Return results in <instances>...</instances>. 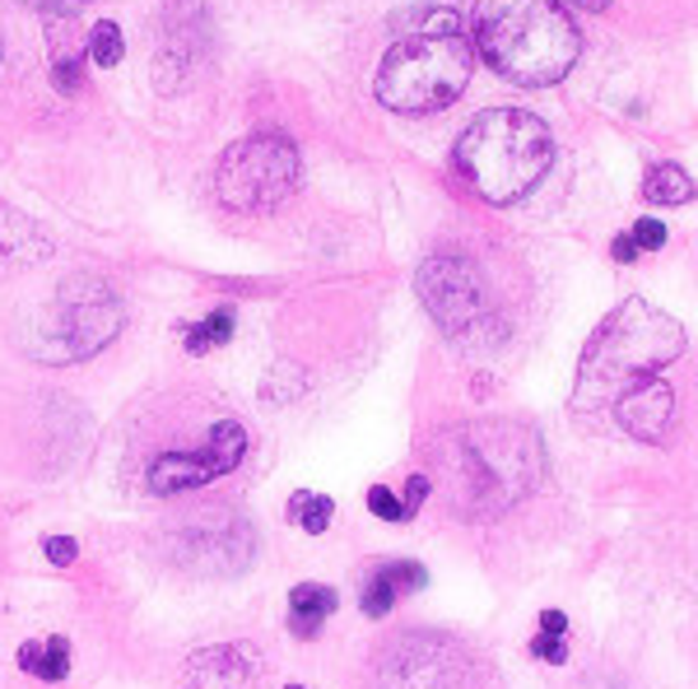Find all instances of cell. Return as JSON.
<instances>
[{"mask_svg":"<svg viewBox=\"0 0 698 689\" xmlns=\"http://www.w3.org/2000/svg\"><path fill=\"white\" fill-rule=\"evenodd\" d=\"M476 48L508 84L545 88L573 71L582 33L559 0H476Z\"/></svg>","mask_w":698,"mask_h":689,"instance_id":"7a4b0ae2","label":"cell"},{"mask_svg":"<svg viewBox=\"0 0 698 689\" xmlns=\"http://www.w3.org/2000/svg\"><path fill=\"white\" fill-rule=\"evenodd\" d=\"M424 499H429V476H410V480H405V499H400V503H405V513L415 518Z\"/></svg>","mask_w":698,"mask_h":689,"instance_id":"cb8c5ba5","label":"cell"},{"mask_svg":"<svg viewBox=\"0 0 698 689\" xmlns=\"http://www.w3.org/2000/svg\"><path fill=\"white\" fill-rule=\"evenodd\" d=\"M42 550H48V560L52 564H75V554H80V545L71 541V536H48V541H42Z\"/></svg>","mask_w":698,"mask_h":689,"instance_id":"603a6c76","label":"cell"},{"mask_svg":"<svg viewBox=\"0 0 698 689\" xmlns=\"http://www.w3.org/2000/svg\"><path fill=\"white\" fill-rule=\"evenodd\" d=\"M19 666L38 680H65L71 676V643L65 638H38L19 648Z\"/></svg>","mask_w":698,"mask_h":689,"instance_id":"5bb4252c","label":"cell"},{"mask_svg":"<svg viewBox=\"0 0 698 689\" xmlns=\"http://www.w3.org/2000/svg\"><path fill=\"white\" fill-rule=\"evenodd\" d=\"M611 252H615V261H624V265H628V261H638L634 238H615V242H611Z\"/></svg>","mask_w":698,"mask_h":689,"instance_id":"83f0119b","label":"cell"},{"mask_svg":"<svg viewBox=\"0 0 698 689\" xmlns=\"http://www.w3.org/2000/svg\"><path fill=\"white\" fill-rule=\"evenodd\" d=\"M452 494L476 513H499L535 484L540 448L517 425H470L457 434V452H442Z\"/></svg>","mask_w":698,"mask_h":689,"instance_id":"5b68a950","label":"cell"},{"mask_svg":"<svg viewBox=\"0 0 698 689\" xmlns=\"http://www.w3.org/2000/svg\"><path fill=\"white\" fill-rule=\"evenodd\" d=\"M122 52H126L122 29L112 24V19H98L94 33H88V56H94V65H98V71H112V65L122 61Z\"/></svg>","mask_w":698,"mask_h":689,"instance_id":"ac0fdd59","label":"cell"},{"mask_svg":"<svg viewBox=\"0 0 698 689\" xmlns=\"http://www.w3.org/2000/svg\"><path fill=\"white\" fill-rule=\"evenodd\" d=\"M564 629H569L564 610H545V615H540V634H564Z\"/></svg>","mask_w":698,"mask_h":689,"instance_id":"4316f807","label":"cell"},{"mask_svg":"<svg viewBox=\"0 0 698 689\" xmlns=\"http://www.w3.org/2000/svg\"><path fill=\"white\" fill-rule=\"evenodd\" d=\"M341 606V592L326 587V583H299L289 592V629L299 638H317L322 634V619L335 615Z\"/></svg>","mask_w":698,"mask_h":689,"instance_id":"4fadbf2b","label":"cell"},{"mask_svg":"<svg viewBox=\"0 0 698 689\" xmlns=\"http://www.w3.org/2000/svg\"><path fill=\"white\" fill-rule=\"evenodd\" d=\"M117 331H122V299L103 280H94V275L65 280L61 299H56V341H65V345L56 359H84V354L103 349Z\"/></svg>","mask_w":698,"mask_h":689,"instance_id":"9c48e42d","label":"cell"},{"mask_svg":"<svg viewBox=\"0 0 698 689\" xmlns=\"http://www.w3.org/2000/svg\"><path fill=\"white\" fill-rule=\"evenodd\" d=\"M56 88H61V94H75V88H80V61H61L56 65Z\"/></svg>","mask_w":698,"mask_h":689,"instance_id":"d4e9b609","label":"cell"},{"mask_svg":"<svg viewBox=\"0 0 698 689\" xmlns=\"http://www.w3.org/2000/svg\"><path fill=\"white\" fill-rule=\"evenodd\" d=\"M577 6H587V10H605V6H611V0H577Z\"/></svg>","mask_w":698,"mask_h":689,"instance_id":"f1b7e54d","label":"cell"},{"mask_svg":"<svg viewBox=\"0 0 698 689\" xmlns=\"http://www.w3.org/2000/svg\"><path fill=\"white\" fill-rule=\"evenodd\" d=\"M191 689H252V661L238 648H206L187 661Z\"/></svg>","mask_w":698,"mask_h":689,"instance_id":"7c38bea8","label":"cell"},{"mask_svg":"<svg viewBox=\"0 0 698 689\" xmlns=\"http://www.w3.org/2000/svg\"><path fill=\"white\" fill-rule=\"evenodd\" d=\"M476 666L442 634H400L373 661V689H470Z\"/></svg>","mask_w":698,"mask_h":689,"instance_id":"52a82bcc","label":"cell"},{"mask_svg":"<svg viewBox=\"0 0 698 689\" xmlns=\"http://www.w3.org/2000/svg\"><path fill=\"white\" fill-rule=\"evenodd\" d=\"M24 6H33V10H42V14H75L84 0H24Z\"/></svg>","mask_w":698,"mask_h":689,"instance_id":"484cf974","label":"cell"},{"mask_svg":"<svg viewBox=\"0 0 698 689\" xmlns=\"http://www.w3.org/2000/svg\"><path fill=\"white\" fill-rule=\"evenodd\" d=\"M368 513L382 518V522H410V513H405V503L392 494L387 484H373L368 489Z\"/></svg>","mask_w":698,"mask_h":689,"instance_id":"ffe728a7","label":"cell"},{"mask_svg":"<svg viewBox=\"0 0 698 689\" xmlns=\"http://www.w3.org/2000/svg\"><path fill=\"white\" fill-rule=\"evenodd\" d=\"M364 615H373V619H382V615H392V606L400 602V592H396V583H392V573H387V564H377L373 573H368V583H364Z\"/></svg>","mask_w":698,"mask_h":689,"instance_id":"e0dca14e","label":"cell"},{"mask_svg":"<svg viewBox=\"0 0 698 689\" xmlns=\"http://www.w3.org/2000/svg\"><path fill=\"white\" fill-rule=\"evenodd\" d=\"M294 518H299V526L308 531V536H322V531L331 526V518H335V503L326 494H299L294 499Z\"/></svg>","mask_w":698,"mask_h":689,"instance_id":"d6986e66","label":"cell"},{"mask_svg":"<svg viewBox=\"0 0 698 689\" xmlns=\"http://www.w3.org/2000/svg\"><path fill=\"white\" fill-rule=\"evenodd\" d=\"M299 187V145L280 131H257L238 145L223 149L215 191L219 201L238 215H261L289 201Z\"/></svg>","mask_w":698,"mask_h":689,"instance_id":"8992f818","label":"cell"},{"mask_svg":"<svg viewBox=\"0 0 698 689\" xmlns=\"http://www.w3.org/2000/svg\"><path fill=\"white\" fill-rule=\"evenodd\" d=\"M223 471H229V466H223L210 448L206 452H164L159 461H149L145 484H149V494H187V489L210 484Z\"/></svg>","mask_w":698,"mask_h":689,"instance_id":"8fae6325","label":"cell"},{"mask_svg":"<svg viewBox=\"0 0 698 689\" xmlns=\"http://www.w3.org/2000/svg\"><path fill=\"white\" fill-rule=\"evenodd\" d=\"M685 354V326L661 307H652L643 299L619 303L611 317L596 326V336L582 349L577 364V410H611L628 387L657 377L666 364H675Z\"/></svg>","mask_w":698,"mask_h":689,"instance_id":"6da1fadb","label":"cell"},{"mask_svg":"<svg viewBox=\"0 0 698 689\" xmlns=\"http://www.w3.org/2000/svg\"><path fill=\"white\" fill-rule=\"evenodd\" d=\"M476 52L457 24V14L434 10L419 19V29L392 42V52L377 65V98L392 113H438L470 84Z\"/></svg>","mask_w":698,"mask_h":689,"instance_id":"3957f363","label":"cell"},{"mask_svg":"<svg viewBox=\"0 0 698 689\" xmlns=\"http://www.w3.org/2000/svg\"><path fill=\"white\" fill-rule=\"evenodd\" d=\"M554 159V140L545 122L527 107H493L480 113L457 140V168L470 191L489 206H508L545 177Z\"/></svg>","mask_w":698,"mask_h":689,"instance_id":"277c9868","label":"cell"},{"mask_svg":"<svg viewBox=\"0 0 698 689\" xmlns=\"http://www.w3.org/2000/svg\"><path fill=\"white\" fill-rule=\"evenodd\" d=\"M643 196H647L652 206H685L689 196H694V182H689V173L680 164H657V168L647 173Z\"/></svg>","mask_w":698,"mask_h":689,"instance_id":"9a60e30c","label":"cell"},{"mask_svg":"<svg viewBox=\"0 0 698 689\" xmlns=\"http://www.w3.org/2000/svg\"><path fill=\"white\" fill-rule=\"evenodd\" d=\"M419 299L434 313V322L447 336H480V326H489V299L480 271L466 257H429L419 265Z\"/></svg>","mask_w":698,"mask_h":689,"instance_id":"ba28073f","label":"cell"},{"mask_svg":"<svg viewBox=\"0 0 698 689\" xmlns=\"http://www.w3.org/2000/svg\"><path fill=\"white\" fill-rule=\"evenodd\" d=\"M628 238H634L638 252H661L666 248V225H661V219H638Z\"/></svg>","mask_w":698,"mask_h":689,"instance_id":"44dd1931","label":"cell"},{"mask_svg":"<svg viewBox=\"0 0 698 689\" xmlns=\"http://www.w3.org/2000/svg\"><path fill=\"white\" fill-rule=\"evenodd\" d=\"M619 429L638 442H661L666 438V425H670V387L661 377H647V383L628 387L619 401L611 406Z\"/></svg>","mask_w":698,"mask_h":689,"instance_id":"30bf717a","label":"cell"},{"mask_svg":"<svg viewBox=\"0 0 698 689\" xmlns=\"http://www.w3.org/2000/svg\"><path fill=\"white\" fill-rule=\"evenodd\" d=\"M289 689H303V685H289Z\"/></svg>","mask_w":698,"mask_h":689,"instance_id":"f546056e","label":"cell"},{"mask_svg":"<svg viewBox=\"0 0 698 689\" xmlns=\"http://www.w3.org/2000/svg\"><path fill=\"white\" fill-rule=\"evenodd\" d=\"M223 341H233V307H215L206 322L187 331V349L191 354H206V349H215Z\"/></svg>","mask_w":698,"mask_h":689,"instance_id":"2e32d148","label":"cell"},{"mask_svg":"<svg viewBox=\"0 0 698 689\" xmlns=\"http://www.w3.org/2000/svg\"><path fill=\"white\" fill-rule=\"evenodd\" d=\"M531 657L550 661V666H564L569 648H564V638H559V634H540V638H531Z\"/></svg>","mask_w":698,"mask_h":689,"instance_id":"7402d4cb","label":"cell"}]
</instances>
